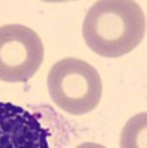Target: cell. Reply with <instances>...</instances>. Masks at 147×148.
Listing matches in <instances>:
<instances>
[{"mask_svg":"<svg viewBox=\"0 0 147 148\" xmlns=\"http://www.w3.org/2000/svg\"><path fill=\"white\" fill-rule=\"evenodd\" d=\"M76 148H106V147L101 145V144H95V142H83Z\"/></svg>","mask_w":147,"mask_h":148,"instance_id":"cell-6","label":"cell"},{"mask_svg":"<svg viewBox=\"0 0 147 148\" xmlns=\"http://www.w3.org/2000/svg\"><path fill=\"white\" fill-rule=\"evenodd\" d=\"M82 33L92 52L119 58L134 51L146 37V14L131 0H100L88 10Z\"/></svg>","mask_w":147,"mask_h":148,"instance_id":"cell-1","label":"cell"},{"mask_svg":"<svg viewBox=\"0 0 147 148\" xmlns=\"http://www.w3.org/2000/svg\"><path fill=\"white\" fill-rule=\"evenodd\" d=\"M45 47L39 34L21 24L0 27V80L22 83L40 68Z\"/></svg>","mask_w":147,"mask_h":148,"instance_id":"cell-3","label":"cell"},{"mask_svg":"<svg viewBox=\"0 0 147 148\" xmlns=\"http://www.w3.org/2000/svg\"><path fill=\"white\" fill-rule=\"evenodd\" d=\"M48 89L57 107L71 116H83L100 104L103 83L91 64L79 58H64L49 71Z\"/></svg>","mask_w":147,"mask_h":148,"instance_id":"cell-2","label":"cell"},{"mask_svg":"<svg viewBox=\"0 0 147 148\" xmlns=\"http://www.w3.org/2000/svg\"><path fill=\"white\" fill-rule=\"evenodd\" d=\"M147 114L146 111L128 120L120 135V148H147Z\"/></svg>","mask_w":147,"mask_h":148,"instance_id":"cell-5","label":"cell"},{"mask_svg":"<svg viewBox=\"0 0 147 148\" xmlns=\"http://www.w3.org/2000/svg\"><path fill=\"white\" fill-rule=\"evenodd\" d=\"M0 148H49V130L33 113L0 101Z\"/></svg>","mask_w":147,"mask_h":148,"instance_id":"cell-4","label":"cell"}]
</instances>
